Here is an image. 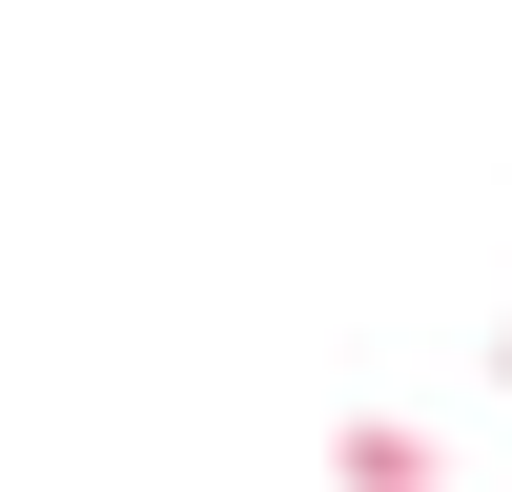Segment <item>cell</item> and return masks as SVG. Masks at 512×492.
Returning <instances> with one entry per match:
<instances>
[{
	"mask_svg": "<svg viewBox=\"0 0 512 492\" xmlns=\"http://www.w3.org/2000/svg\"><path fill=\"white\" fill-rule=\"evenodd\" d=\"M328 472H349V492H451V451L410 431V410H349V431H328Z\"/></svg>",
	"mask_w": 512,
	"mask_h": 492,
	"instance_id": "obj_1",
	"label": "cell"
}]
</instances>
